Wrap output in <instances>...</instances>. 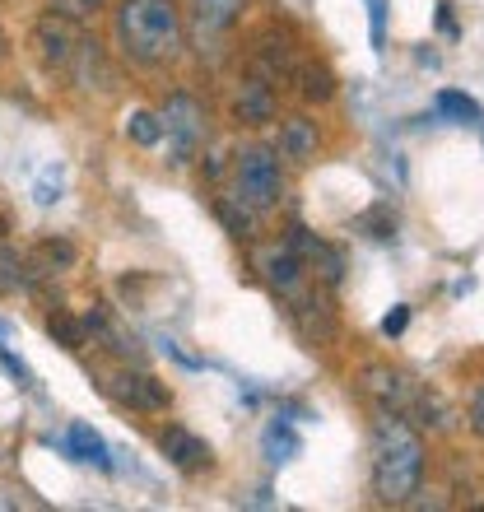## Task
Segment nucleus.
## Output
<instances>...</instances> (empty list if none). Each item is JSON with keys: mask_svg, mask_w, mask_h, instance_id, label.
Instances as JSON below:
<instances>
[{"mask_svg": "<svg viewBox=\"0 0 484 512\" xmlns=\"http://www.w3.org/2000/svg\"><path fill=\"white\" fill-rule=\"evenodd\" d=\"M112 42L126 66L163 70L187 47V14L177 0H117L112 10Z\"/></svg>", "mask_w": 484, "mask_h": 512, "instance_id": "1", "label": "nucleus"}, {"mask_svg": "<svg viewBox=\"0 0 484 512\" xmlns=\"http://www.w3.org/2000/svg\"><path fill=\"white\" fill-rule=\"evenodd\" d=\"M368 447H373L377 499L391 503V508H401V503L415 499L419 480H424V443H419V433L410 429V419L391 415V410H377Z\"/></svg>", "mask_w": 484, "mask_h": 512, "instance_id": "2", "label": "nucleus"}, {"mask_svg": "<svg viewBox=\"0 0 484 512\" xmlns=\"http://www.w3.org/2000/svg\"><path fill=\"white\" fill-rule=\"evenodd\" d=\"M359 391L377 410H391V415L415 419V424H433V429H447V424H452V415L443 410V401H438L433 391H424L415 378H405L401 368H391V364H363Z\"/></svg>", "mask_w": 484, "mask_h": 512, "instance_id": "3", "label": "nucleus"}, {"mask_svg": "<svg viewBox=\"0 0 484 512\" xmlns=\"http://www.w3.org/2000/svg\"><path fill=\"white\" fill-rule=\"evenodd\" d=\"M233 196H238L252 215H270L284 201V168L280 149L270 145H242L233 154Z\"/></svg>", "mask_w": 484, "mask_h": 512, "instance_id": "4", "label": "nucleus"}, {"mask_svg": "<svg viewBox=\"0 0 484 512\" xmlns=\"http://www.w3.org/2000/svg\"><path fill=\"white\" fill-rule=\"evenodd\" d=\"M163 140H168V163L173 168H191V163L201 159V149L210 145V112L196 94L187 89H173V94L163 98Z\"/></svg>", "mask_w": 484, "mask_h": 512, "instance_id": "5", "label": "nucleus"}, {"mask_svg": "<svg viewBox=\"0 0 484 512\" xmlns=\"http://www.w3.org/2000/svg\"><path fill=\"white\" fill-rule=\"evenodd\" d=\"M103 391H108L121 410H131V415H168V405H173V391L163 387L154 373L131 368V364L112 368L108 378H103Z\"/></svg>", "mask_w": 484, "mask_h": 512, "instance_id": "6", "label": "nucleus"}, {"mask_svg": "<svg viewBox=\"0 0 484 512\" xmlns=\"http://www.w3.org/2000/svg\"><path fill=\"white\" fill-rule=\"evenodd\" d=\"M80 24L75 19H66V14L47 10L33 24V33H28V47H33V56H38V66L47 70V75H66L70 61H75V47H80Z\"/></svg>", "mask_w": 484, "mask_h": 512, "instance_id": "7", "label": "nucleus"}, {"mask_svg": "<svg viewBox=\"0 0 484 512\" xmlns=\"http://www.w3.org/2000/svg\"><path fill=\"white\" fill-rule=\"evenodd\" d=\"M229 117L238 126H247V131H256V126H270L275 117H280V98H275V80H266V75H242L238 84L229 89Z\"/></svg>", "mask_w": 484, "mask_h": 512, "instance_id": "8", "label": "nucleus"}, {"mask_svg": "<svg viewBox=\"0 0 484 512\" xmlns=\"http://www.w3.org/2000/svg\"><path fill=\"white\" fill-rule=\"evenodd\" d=\"M256 270H261V280L270 284V294H280V303L298 298L303 289L312 284L308 266L298 261V252L289 243H275V247H261L256 252Z\"/></svg>", "mask_w": 484, "mask_h": 512, "instance_id": "9", "label": "nucleus"}, {"mask_svg": "<svg viewBox=\"0 0 484 512\" xmlns=\"http://www.w3.org/2000/svg\"><path fill=\"white\" fill-rule=\"evenodd\" d=\"M66 75L80 84V89H98V94H112V89H117V66L108 61V47L98 38H89V33H84L80 47H75V61H70Z\"/></svg>", "mask_w": 484, "mask_h": 512, "instance_id": "10", "label": "nucleus"}, {"mask_svg": "<svg viewBox=\"0 0 484 512\" xmlns=\"http://www.w3.org/2000/svg\"><path fill=\"white\" fill-rule=\"evenodd\" d=\"M242 10H247V0H187V24L196 38H229L233 28L242 24Z\"/></svg>", "mask_w": 484, "mask_h": 512, "instance_id": "11", "label": "nucleus"}, {"mask_svg": "<svg viewBox=\"0 0 484 512\" xmlns=\"http://www.w3.org/2000/svg\"><path fill=\"white\" fill-rule=\"evenodd\" d=\"M159 447H163V457L173 461L182 475H201V471H210V466H215L210 443H205V438H196L191 429H182V424L159 429Z\"/></svg>", "mask_w": 484, "mask_h": 512, "instance_id": "12", "label": "nucleus"}, {"mask_svg": "<svg viewBox=\"0 0 484 512\" xmlns=\"http://www.w3.org/2000/svg\"><path fill=\"white\" fill-rule=\"evenodd\" d=\"M289 247H294L298 261L308 266V275H322V284H340V280H345V256H340L331 243H322L317 233H308L303 224H294V229H289Z\"/></svg>", "mask_w": 484, "mask_h": 512, "instance_id": "13", "label": "nucleus"}, {"mask_svg": "<svg viewBox=\"0 0 484 512\" xmlns=\"http://www.w3.org/2000/svg\"><path fill=\"white\" fill-rule=\"evenodd\" d=\"M284 308H289V322H294L298 331H303V340H312V345H326V340L336 336V317L326 308V298H317L312 284L298 298H289Z\"/></svg>", "mask_w": 484, "mask_h": 512, "instance_id": "14", "label": "nucleus"}, {"mask_svg": "<svg viewBox=\"0 0 484 512\" xmlns=\"http://www.w3.org/2000/svg\"><path fill=\"white\" fill-rule=\"evenodd\" d=\"M47 284V270L33 266L28 252H14L5 238H0V298H14V294H38Z\"/></svg>", "mask_w": 484, "mask_h": 512, "instance_id": "15", "label": "nucleus"}, {"mask_svg": "<svg viewBox=\"0 0 484 512\" xmlns=\"http://www.w3.org/2000/svg\"><path fill=\"white\" fill-rule=\"evenodd\" d=\"M317 122H308V117H284L280 122V159L289 163H312L317 159Z\"/></svg>", "mask_w": 484, "mask_h": 512, "instance_id": "16", "label": "nucleus"}, {"mask_svg": "<svg viewBox=\"0 0 484 512\" xmlns=\"http://www.w3.org/2000/svg\"><path fill=\"white\" fill-rule=\"evenodd\" d=\"M66 452L75 461H84V466H98V471H108V466H112L108 443H103L89 424H70V429H66Z\"/></svg>", "mask_w": 484, "mask_h": 512, "instance_id": "17", "label": "nucleus"}, {"mask_svg": "<svg viewBox=\"0 0 484 512\" xmlns=\"http://www.w3.org/2000/svg\"><path fill=\"white\" fill-rule=\"evenodd\" d=\"M289 80L298 84V94L308 98V103H331L336 98V75L326 66H317V61H298Z\"/></svg>", "mask_w": 484, "mask_h": 512, "instance_id": "18", "label": "nucleus"}, {"mask_svg": "<svg viewBox=\"0 0 484 512\" xmlns=\"http://www.w3.org/2000/svg\"><path fill=\"white\" fill-rule=\"evenodd\" d=\"M121 131H126V140H131V145H140V149L163 145V117L154 108H131Z\"/></svg>", "mask_w": 484, "mask_h": 512, "instance_id": "19", "label": "nucleus"}, {"mask_svg": "<svg viewBox=\"0 0 484 512\" xmlns=\"http://www.w3.org/2000/svg\"><path fill=\"white\" fill-rule=\"evenodd\" d=\"M47 336H52L56 345H66V350H84V345H89L84 317H75V312H66V308L47 312Z\"/></svg>", "mask_w": 484, "mask_h": 512, "instance_id": "20", "label": "nucleus"}, {"mask_svg": "<svg viewBox=\"0 0 484 512\" xmlns=\"http://www.w3.org/2000/svg\"><path fill=\"white\" fill-rule=\"evenodd\" d=\"M215 219L233 233V238H252L256 233V215L238 201V196H215Z\"/></svg>", "mask_w": 484, "mask_h": 512, "instance_id": "21", "label": "nucleus"}, {"mask_svg": "<svg viewBox=\"0 0 484 512\" xmlns=\"http://www.w3.org/2000/svg\"><path fill=\"white\" fill-rule=\"evenodd\" d=\"M28 256H33V266H38V270L56 275V270H70V266H75V256H80V252H75V243H66V238H42V243L33 247Z\"/></svg>", "mask_w": 484, "mask_h": 512, "instance_id": "22", "label": "nucleus"}, {"mask_svg": "<svg viewBox=\"0 0 484 512\" xmlns=\"http://www.w3.org/2000/svg\"><path fill=\"white\" fill-rule=\"evenodd\" d=\"M261 447H266V461H275V466H280V461H294L303 443H298V433L289 429L284 419H275V424L266 429V438H261Z\"/></svg>", "mask_w": 484, "mask_h": 512, "instance_id": "23", "label": "nucleus"}, {"mask_svg": "<svg viewBox=\"0 0 484 512\" xmlns=\"http://www.w3.org/2000/svg\"><path fill=\"white\" fill-rule=\"evenodd\" d=\"M438 112H443V117H452V122H484L480 103H475V98H466V94H457V89H443V94H438Z\"/></svg>", "mask_w": 484, "mask_h": 512, "instance_id": "24", "label": "nucleus"}, {"mask_svg": "<svg viewBox=\"0 0 484 512\" xmlns=\"http://www.w3.org/2000/svg\"><path fill=\"white\" fill-rule=\"evenodd\" d=\"M359 229L368 233V238H377V243L396 238V215H391V205H377V210H368V215L359 219Z\"/></svg>", "mask_w": 484, "mask_h": 512, "instance_id": "25", "label": "nucleus"}, {"mask_svg": "<svg viewBox=\"0 0 484 512\" xmlns=\"http://www.w3.org/2000/svg\"><path fill=\"white\" fill-rule=\"evenodd\" d=\"M112 0H52L56 14H66V19H75V24H89L94 14H103Z\"/></svg>", "mask_w": 484, "mask_h": 512, "instance_id": "26", "label": "nucleus"}, {"mask_svg": "<svg viewBox=\"0 0 484 512\" xmlns=\"http://www.w3.org/2000/svg\"><path fill=\"white\" fill-rule=\"evenodd\" d=\"M368 28H373V47H387V0H368Z\"/></svg>", "mask_w": 484, "mask_h": 512, "instance_id": "27", "label": "nucleus"}, {"mask_svg": "<svg viewBox=\"0 0 484 512\" xmlns=\"http://www.w3.org/2000/svg\"><path fill=\"white\" fill-rule=\"evenodd\" d=\"M405 326H410V308H405V303H396V308L382 317V331H387V336H401Z\"/></svg>", "mask_w": 484, "mask_h": 512, "instance_id": "28", "label": "nucleus"}, {"mask_svg": "<svg viewBox=\"0 0 484 512\" xmlns=\"http://www.w3.org/2000/svg\"><path fill=\"white\" fill-rule=\"evenodd\" d=\"M466 424H471L475 438H484V387L471 396V419H466Z\"/></svg>", "mask_w": 484, "mask_h": 512, "instance_id": "29", "label": "nucleus"}, {"mask_svg": "<svg viewBox=\"0 0 484 512\" xmlns=\"http://www.w3.org/2000/svg\"><path fill=\"white\" fill-rule=\"evenodd\" d=\"M14 229V215H10V201H5V196H0V238H5V233Z\"/></svg>", "mask_w": 484, "mask_h": 512, "instance_id": "30", "label": "nucleus"}, {"mask_svg": "<svg viewBox=\"0 0 484 512\" xmlns=\"http://www.w3.org/2000/svg\"><path fill=\"white\" fill-rule=\"evenodd\" d=\"M5 52H10V38H5V28H0V61H5Z\"/></svg>", "mask_w": 484, "mask_h": 512, "instance_id": "31", "label": "nucleus"}]
</instances>
